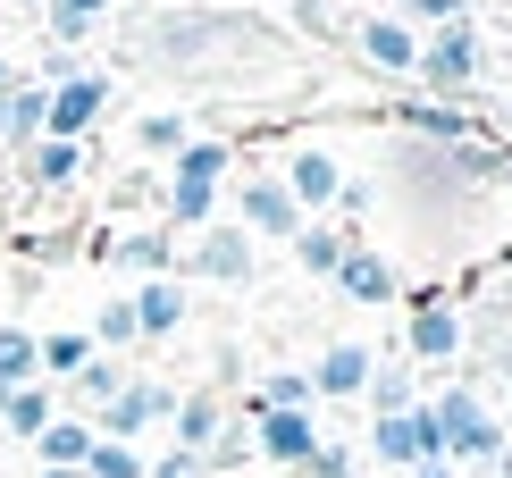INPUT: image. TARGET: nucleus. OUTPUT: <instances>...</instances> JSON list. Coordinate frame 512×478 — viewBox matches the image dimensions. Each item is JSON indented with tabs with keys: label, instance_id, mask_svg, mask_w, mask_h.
Wrapping results in <instances>:
<instances>
[{
	"label": "nucleus",
	"instance_id": "nucleus-26",
	"mask_svg": "<svg viewBox=\"0 0 512 478\" xmlns=\"http://www.w3.org/2000/svg\"><path fill=\"white\" fill-rule=\"evenodd\" d=\"M244 403H261V411H319V395H311V369H269V378L252 386Z\"/></svg>",
	"mask_w": 512,
	"mask_h": 478
},
{
	"label": "nucleus",
	"instance_id": "nucleus-32",
	"mask_svg": "<svg viewBox=\"0 0 512 478\" xmlns=\"http://www.w3.org/2000/svg\"><path fill=\"white\" fill-rule=\"evenodd\" d=\"M42 361H34V336L26 328H0V386H34Z\"/></svg>",
	"mask_w": 512,
	"mask_h": 478
},
{
	"label": "nucleus",
	"instance_id": "nucleus-14",
	"mask_svg": "<svg viewBox=\"0 0 512 478\" xmlns=\"http://www.w3.org/2000/svg\"><path fill=\"white\" fill-rule=\"evenodd\" d=\"M93 252L110 260V269H135V277H168V269H177V235H168V227H135V235H101Z\"/></svg>",
	"mask_w": 512,
	"mask_h": 478
},
{
	"label": "nucleus",
	"instance_id": "nucleus-36",
	"mask_svg": "<svg viewBox=\"0 0 512 478\" xmlns=\"http://www.w3.org/2000/svg\"><path fill=\"white\" fill-rule=\"evenodd\" d=\"M412 478H454V462H420V470H412Z\"/></svg>",
	"mask_w": 512,
	"mask_h": 478
},
{
	"label": "nucleus",
	"instance_id": "nucleus-23",
	"mask_svg": "<svg viewBox=\"0 0 512 478\" xmlns=\"http://www.w3.org/2000/svg\"><path fill=\"white\" fill-rule=\"evenodd\" d=\"M76 168H84V143H59V135H42L26 143V185H76Z\"/></svg>",
	"mask_w": 512,
	"mask_h": 478
},
{
	"label": "nucleus",
	"instance_id": "nucleus-8",
	"mask_svg": "<svg viewBox=\"0 0 512 478\" xmlns=\"http://www.w3.org/2000/svg\"><path fill=\"white\" fill-rule=\"evenodd\" d=\"M185 269L210 277V286H244V277L261 269V252H252V235H244L236 219H210V227L194 235V252H185Z\"/></svg>",
	"mask_w": 512,
	"mask_h": 478
},
{
	"label": "nucleus",
	"instance_id": "nucleus-20",
	"mask_svg": "<svg viewBox=\"0 0 512 478\" xmlns=\"http://www.w3.org/2000/svg\"><path fill=\"white\" fill-rule=\"evenodd\" d=\"M34 453H42L34 470H84V453H93V420H84V411H59V420L34 437Z\"/></svg>",
	"mask_w": 512,
	"mask_h": 478
},
{
	"label": "nucleus",
	"instance_id": "nucleus-18",
	"mask_svg": "<svg viewBox=\"0 0 512 478\" xmlns=\"http://www.w3.org/2000/svg\"><path fill=\"white\" fill-rule=\"evenodd\" d=\"M168 428H177V453H194V462H202V453L227 437V403H219V395H177Z\"/></svg>",
	"mask_w": 512,
	"mask_h": 478
},
{
	"label": "nucleus",
	"instance_id": "nucleus-22",
	"mask_svg": "<svg viewBox=\"0 0 512 478\" xmlns=\"http://www.w3.org/2000/svg\"><path fill=\"white\" fill-rule=\"evenodd\" d=\"M345 252H353L345 227H328V219H303V227H294V260H303L311 277H336V260H345Z\"/></svg>",
	"mask_w": 512,
	"mask_h": 478
},
{
	"label": "nucleus",
	"instance_id": "nucleus-17",
	"mask_svg": "<svg viewBox=\"0 0 512 478\" xmlns=\"http://www.w3.org/2000/svg\"><path fill=\"white\" fill-rule=\"evenodd\" d=\"M395 126L403 135H429V143H479V126L462 101H395Z\"/></svg>",
	"mask_w": 512,
	"mask_h": 478
},
{
	"label": "nucleus",
	"instance_id": "nucleus-27",
	"mask_svg": "<svg viewBox=\"0 0 512 478\" xmlns=\"http://www.w3.org/2000/svg\"><path fill=\"white\" fill-rule=\"evenodd\" d=\"M101 17H110V0H42V26H51L59 51H68V42H84Z\"/></svg>",
	"mask_w": 512,
	"mask_h": 478
},
{
	"label": "nucleus",
	"instance_id": "nucleus-38",
	"mask_svg": "<svg viewBox=\"0 0 512 478\" xmlns=\"http://www.w3.org/2000/svg\"><path fill=\"white\" fill-rule=\"evenodd\" d=\"M34 478H76V470H34Z\"/></svg>",
	"mask_w": 512,
	"mask_h": 478
},
{
	"label": "nucleus",
	"instance_id": "nucleus-33",
	"mask_svg": "<svg viewBox=\"0 0 512 478\" xmlns=\"http://www.w3.org/2000/svg\"><path fill=\"white\" fill-rule=\"evenodd\" d=\"M303 478H361V453L336 445V437H319V453L303 462Z\"/></svg>",
	"mask_w": 512,
	"mask_h": 478
},
{
	"label": "nucleus",
	"instance_id": "nucleus-6",
	"mask_svg": "<svg viewBox=\"0 0 512 478\" xmlns=\"http://www.w3.org/2000/svg\"><path fill=\"white\" fill-rule=\"evenodd\" d=\"M168 411H177V386H160V378H126L110 403L93 411V437H110V445H135L143 428H160Z\"/></svg>",
	"mask_w": 512,
	"mask_h": 478
},
{
	"label": "nucleus",
	"instance_id": "nucleus-40",
	"mask_svg": "<svg viewBox=\"0 0 512 478\" xmlns=\"http://www.w3.org/2000/svg\"><path fill=\"white\" fill-rule=\"evenodd\" d=\"M403 9H412V0H403Z\"/></svg>",
	"mask_w": 512,
	"mask_h": 478
},
{
	"label": "nucleus",
	"instance_id": "nucleus-15",
	"mask_svg": "<svg viewBox=\"0 0 512 478\" xmlns=\"http://www.w3.org/2000/svg\"><path fill=\"white\" fill-rule=\"evenodd\" d=\"M336 294H345V302H395L403 277H395V260L378 244H353L345 260H336Z\"/></svg>",
	"mask_w": 512,
	"mask_h": 478
},
{
	"label": "nucleus",
	"instance_id": "nucleus-25",
	"mask_svg": "<svg viewBox=\"0 0 512 478\" xmlns=\"http://www.w3.org/2000/svg\"><path fill=\"white\" fill-rule=\"evenodd\" d=\"M34 361H42V378H76V369L93 361V336L84 328H51V336H34Z\"/></svg>",
	"mask_w": 512,
	"mask_h": 478
},
{
	"label": "nucleus",
	"instance_id": "nucleus-37",
	"mask_svg": "<svg viewBox=\"0 0 512 478\" xmlns=\"http://www.w3.org/2000/svg\"><path fill=\"white\" fill-rule=\"evenodd\" d=\"M9 84H17V68H9V59H0V93H9Z\"/></svg>",
	"mask_w": 512,
	"mask_h": 478
},
{
	"label": "nucleus",
	"instance_id": "nucleus-30",
	"mask_svg": "<svg viewBox=\"0 0 512 478\" xmlns=\"http://www.w3.org/2000/svg\"><path fill=\"white\" fill-rule=\"evenodd\" d=\"M118 386H126V369H118V353H93V361H84L76 378H68V395H76L84 411H101V403L118 395Z\"/></svg>",
	"mask_w": 512,
	"mask_h": 478
},
{
	"label": "nucleus",
	"instance_id": "nucleus-1",
	"mask_svg": "<svg viewBox=\"0 0 512 478\" xmlns=\"http://www.w3.org/2000/svg\"><path fill=\"white\" fill-rule=\"evenodd\" d=\"M429 420H437V453H445V462H487V470H496L512 453L504 445V420L479 403V386H445V395L429 403Z\"/></svg>",
	"mask_w": 512,
	"mask_h": 478
},
{
	"label": "nucleus",
	"instance_id": "nucleus-7",
	"mask_svg": "<svg viewBox=\"0 0 512 478\" xmlns=\"http://www.w3.org/2000/svg\"><path fill=\"white\" fill-rule=\"evenodd\" d=\"M277 185H286V202L319 219V210H336V193H345V160H336L328 143H294L286 168H277Z\"/></svg>",
	"mask_w": 512,
	"mask_h": 478
},
{
	"label": "nucleus",
	"instance_id": "nucleus-39",
	"mask_svg": "<svg viewBox=\"0 0 512 478\" xmlns=\"http://www.w3.org/2000/svg\"><path fill=\"white\" fill-rule=\"evenodd\" d=\"M496 478H512V453H504V462H496Z\"/></svg>",
	"mask_w": 512,
	"mask_h": 478
},
{
	"label": "nucleus",
	"instance_id": "nucleus-5",
	"mask_svg": "<svg viewBox=\"0 0 512 478\" xmlns=\"http://www.w3.org/2000/svg\"><path fill=\"white\" fill-rule=\"evenodd\" d=\"M244 428H252V453L261 462H277V470H303L311 453H319V411H261V403H244Z\"/></svg>",
	"mask_w": 512,
	"mask_h": 478
},
{
	"label": "nucleus",
	"instance_id": "nucleus-13",
	"mask_svg": "<svg viewBox=\"0 0 512 478\" xmlns=\"http://www.w3.org/2000/svg\"><path fill=\"white\" fill-rule=\"evenodd\" d=\"M370 369H378V353H370V344L336 336L328 353L311 361V395H319V403H361V386H370Z\"/></svg>",
	"mask_w": 512,
	"mask_h": 478
},
{
	"label": "nucleus",
	"instance_id": "nucleus-16",
	"mask_svg": "<svg viewBox=\"0 0 512 478\" xmlns=\"http://www.w3.org/2000/svg\"><path fill=\"white\" fill-rule=\"evenodd\" d=\"M126 302H135V336L143 344H160V336L185 328V286H177V277H143Z\"/></svg>",
	"mask_w": 512,
	"mask_h": 478
},
{
	"label": "nucleus",
	"instance_id": "nucleus-31",
	"mask_svg": "<svg viewBox=\"0 0 512 478\" xmlns=\"http://www.w3.org/2000/svg\"><path fill=\"white\" fill-rule=\"evenodd\" d=\"M152 462H143L135 445H110V437H93V453H84V470L76 478H143Z\"/></svg>",
	"mask_w": 512,
	"mask_h": 478
},
{
	"label": "nucleus",
	"instance_id": "nucleus-4",
	"mask_svg": "<svg viewBox=\"0 0 512 478\" xmlns=\"http://www.w3.org/2000/svg\"><path fill=\"white\" fill-rule=\"evenodd\" d=\"M110 101H118V84L101 76V68H76V76H59L51 93H42V135H59V143H84L101 118H110Z\"/></svg>",
	"mask_w": 512,
	"mask_h": 478
},
{
	"label": "nucleus",
	"instance_id": "nucleus-9",
	"mask_svg": "<svg viewBox=\"0 0 512 478\" xmlns=\"http://www.w3.org/2000/svg\"><path fill=\"white\" fill-rule=\"evenodd\" d=\"M236 227H244V235H286V244H294V227H303V210L286 202V185H277V168H244V177H236Z\"/></svg>",
	"mask_w": 512,
	"mask_h": 478
},
{
	"label": "nucleus",
	"instance_id": "nucleus-41",
	"mask_svg": "<svg viewBox=\"0 0 512 478\" xmlns=\"http://www.w3.org/2000/svg\"><path fill=\"white\" fill-rule=\"evenodd\" d=\"M34 9H42V0H34Z\"/></svg>",
	"mask_w": 512,
	"mask_h": 478
},
{
	"label": "nucleus",
	"instance_id": "nucleus-28",
	"mask_svg": "<svg viewBox=\"0 0 512 478\" xmlns=\"http://www.w3.org/2000/svg\"><path fill=\"white\" fill-rule=\"evenodd\" d=\"M185 143H194L185 110H143V118H135V151H152V160H177Z\"/></svg>",
	"mask_w": 512,
	"mask_h": 478
},
{
	"label": "nucleus",
	"instance_id": "nucleus-34",
	"mask_svg": "<svg viewBox=\"0 0 512 478\" xmlns=\"http://www.w3.org/2000/svg\"><path fill=\"white\" fill-rule=\"evenodd\" d=\"M412 17H429V26H462V17H471V0H412Z\"/></svg>",
	"mask_w": 512,
	"mask_h": 478
},
{
	"label": "nucleus",
	"instance_id": "nucleus-19",
	"mask_svg": "<svg viewBox=\"0 0 512 478\" xmlns=\"http://www.w3.org/2000/svg\"><path fill=\"white\" fill-rule=\"evenodd\" d=\"M59 420V395H51V378H34V386H17L9 403H0V437L9 445H34L42 428Z\"/></svg>",
	"mask_w": 512,
	"mask_h": 478
},
{
	"label": "nucleus",
	"instance_id": "nucleus-12",
	"mask_svg": "<svg viewBox=\"0 0 512 478\" xmlns=\"http://www.w3.org/2000/svg\"><path fill=\"white\" fill-rule=\"evenodd\" d=\"M353 51L361 59H370V68L378 76H412V59H420V26H412V17H361V26H353Z\"/></svg>",
	"mask_w": 512,
	"mask_h": 478
},
{
	"label": "nucleus",
	"instance_id": "nucleus-3",
	"mask_svg": "<svg viewBox=\"0 0 512 478\" xmlns=\"http://www.w3.org/2000/svg\"><path fill=\"white\" fill-rule=\"evenodd\" d=\"M252 26H236V17H219V9H177V17H160L152 34H143V59H160V68H202L219 42H236Z\"/></svg>",
	"mask_w": 512,
	"mask_h": 478
},
{
	"label": "nucleus",
	"instance_id": "nucleus-29",
	"mask_svg": "<svg viewBox=\"0 0 512 478\" xmlns=\"http://www.w3.org/2000/svg\"><path fill=\"white\" fill-rule=\"evenodd\" d=\"M361 403H370V420H395V411L420 403V386H412V369H387V361H378L370 386H361Z\"/></svg>",
	"mask_w": 512,
	"mask_h": 478
},
{
	"label": "nucleus",
	"instance_id": "nucleus-24",
	"mask_svg": "<svg viewBox=\"0 0 512 478\" xmlns=\"http://www.w3.org/2000/svg\"><path fill=\"white\" fill-rule=\"evenodd\" d=\"M168 177H185V185H227V177H236V143H185L177 160H168Z\"/></svg>",
	"mask_w": 512,
	"mask_h": 478
},
{
	"label": "nucleus",
	"instance_id": "nucleus-11",
	"mask_svg": "<svg viewBox=\"0 0 512 478\" xmlns=\"http://www.w3.org/2000/svg\"><path fill=\"white\" fill-rule=\"evenodd\" d=\"M403 344H412V361H420V369H445V361L462 353V311H454L445 294H420V302H412V328H403Z\"/></svg>",
	"mask_w": 512,
	"mask_h": 478
},
{
	"label": "nucleus",
	"instance_id": "nucleus-35",
	"mask_svg": "<svg viewBox=\"0 0 512 478\" xmlns=\"http://www.w3.org/2000/svg\"><path fill=\"white\" fill-rule=\"evenodd\" d=\"M143 478H210V470L194 462V453H160V462H152V470H143Z\"/></svg>",
	"mask_w": 512,
	"mask_h": 478
},
{
	"label": "nucleus",
	"instance_id": "nucleus-21",
	"mask_svg": "<svg viewBox=\"0 0 512 478\" xmlns=\"http://www.w3.org/2000/svg\"><path fill=\"white\" fill-rule=\"evenodd\" d=\"M42 143V84H9L0 93V151Z\"/></svg>",
	"mask_w": 512,
	"mask_h": 478
},
{
	"label": "nucleus",
	"instance_id": "nucleus-10",
	"mask_svg": "<svg viewBox=\"0 0 512 478\" xmlns=\"http://www.w3.org/2000/svg\"><path fill=\"white\" fill-rule=\"evenodd\" d=\"M370 453H378L387 470H420V462H445V453H437V420H429V403L395 411V420H370Z\"/></svg>",
	"mask_w": 512,
	"mask_h": 478
},
{
	"label": "nucleus",
	"instance_id": "nucleus-2",
	"mask_svg": "<svg viewBox=\"0 0 512 478\" xmlns=\"http://www.w3.org/2000/svg\"><path fill=\"white\" fill-rule=\"evenodd\" d=\"M412 76L429 84V101H471V93H479V26L462 17V26H437V34H420V59H412Z\"/></svg>",
	"mask_w": 512,
	"mask_h": 478
}]
</instances>
